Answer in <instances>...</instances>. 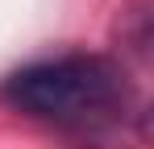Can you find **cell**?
Listing matches in <instances>:
<instances>
[{
	"mask_svg": "<svg viewBox=\"0 0 154 149\" xmlns=\"http://www.w3.org/2000/svg\"><path fill=\"white\" fill-rule=\"evenodd\" d=\"M4 95L33 120L58 128H96L125 112L129 87L117 62L100 54H67L17 71Z\"/></svg>",
	"mask_w": 154,
	"mask_h": 149,
	"instance_id": "obj_1",
	"label": "cell"
}]
</instances>
